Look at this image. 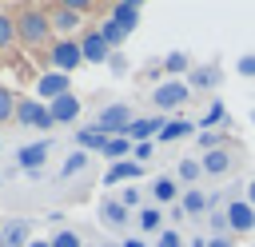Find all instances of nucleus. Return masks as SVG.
I'll return each mask as SVG.
<instances>
[{"label":"nucleus","mask_w":255,"mask_h":247,"mask_svg":"<svg viewBox=\"0 0 255 247\" xmlns=\"http://www.w3.org/2000/svg\"><path fill=\"white\" fill-rule=\"evenodd\" d=\"M191 131H199V124H191V120H167L163 131H159V143H167V139H183V135H191Z\"/></svg>","instance_id":"obj_25"},{"label":"nucleus","mask_w":255,"mask_h":247,"mask_svg":"<svg viewBox=\"0 0 255 247\" xmlns=\"http://www.w3.org/2000/svg\"><path fill=\"white\" fill-rule=\"evenodd\" d=\"M131 147H135V143H131L128 135H112L108 147H104V155H108L112 163H120V159H131Z\"/></svg>","instance_id":"obj_26"},{"label":"nucleus","mask_w":255,"mask_h":247,"mask_svg":"<svg viewBox=\"0 0 255 247\" xmlns=\"http://www.w3.org/2000/svg\"><path fill=\"white\" fill-rule=\"evenodd\" d=\"M151 199H155V207H175V203H179V179L155 175V179H151Z\"/></svg>","instance_id":"obj_12"},{"label":"nucleus","mask_w":255,"mask_h":247,"mask_svg":"<svg viewBox=\"0 0 255 247\" xmlns=\"http://www.w3.org/2000/svg\"><path fill=\"white\" fill-rule=\"evenodd\" d=\"M48 64L56 68V72H72V68H80L84 64V52H80V40H60V44H52V52H48Z\"/></svg>","instance_id":"obj_7"},{"label":"nucleus","mask_w":255,"mask_h":247,"mask_svg":"<svg viewBox=\"0 0 255 247\" xmlns=\"http://www.w3.org/2000/svg\"><path fill=\"white\" fill-rule=\"evenodd\" d=\"M207 247H235V243H231L227 235H219V239H207Z\"/></svg>","instance_id":"obj_39"},{"label":"nucleus","mask_w":255,"mask_h":247,"mask_svg":"<svg viewBox=\"0 0 255 247\" xmlns=\"http://www.w3.org/2000/svg\"><path fill=\"white\" fill-rule=\"evenodd\" d=\"M203 175H223L227 167H231V151L227 147H211V151H203Z\"/></svg>","instance_id":"obj_20"},{"label":"nucleus","mask_w":255,"mask_h":247,"mask_svg":"<svg viewBox=\"0 0 255 247\" xmlns=\"http://www.w3.org/2000/svg\"><path fill=\"white\" fill-rule=\"evenodd\" d=\"M48 112H52L56 124H76V120H80V96H76V92H72V96H60L56 104H48Z\"/></svg>","instance_id":"obj_16"},{"label":"nucleus","mask_w":255,"mask_h":247,"mask_svg":"<svg viewBox=\"0 0 255 247\" xmlns=\"http://www.w3.org/2000/svg\"><path fill=\"white\" fill-rule=\"evenodd\" d=\"M80 52H84V64H108V60L116 56L100 32H84V36H80Z\"/></svg>","instance_id":"obj_10"},{"label":"nucleus","mask_w":255,"mask_h":247,"mask_svg":"<svg viewBox=\"0 0 255 247\" xmlns=\"http://www.w3.org/2000/svg\"><path fill=\"white\" fill-rule=\"evenodd\" d=\"M179 207H183V215H203V211H211V199H207L199 187H187V191L179 195Z\"/></svg>","instance_id":"obj_23"},{"label":"nucleus","mask_w":255,"mask_h":247,"mask_svg":"<svg viewBox=\"0 0 255 247\" xmlns=\"http://www.w3.org/2000/svg\"><path fill=\"white\" fill-rule=\"evenodd\" d=\"M84 247H92V243H84Z\"/></svg>","instance_id":"obj_43"},{"label":"nucleus","mask_w":255,"mask_h":247,"mask_svg":"<svg viewBox=\"0 0 255 247\" xmlns=\"http://www.w3.org/2000/svg\"><path fill=\"white\" fill-rule=\"evenodd\" d=\"M235 68H239V76H255V52H251V56H239Z\"/></svg>","instance_id":"obj_37"},{"label":"nucleus","mask_w":255,"mask_h":247,"mask_svg":"<svg viewBox=\"0 0 255 247\" xmlns=\"http://www.w3.org/2000/svg\"><path fill=\"white\" fill-rule=\"evenodd\" d=\"M48 243H52V247H84V243H80V235H76V231H56V235H52V239H48Z\"/></svg>","instance_id":"obj_35"},{"label":"nucleus","mask_w":255,"mask_h":247,"mask_svg":"<svg viewBox=\"0 0 255 247\" xmlns=\"http://www.w3.org/2000/svg\"><path fill=\"white\" fill-rule=\"evenodd\" d=\"M16 104H20V100L12 96V88L0 84V124H4V120H16Z\"/></svg>","instance_id":"obj_30"},{"label":"nucleus","mask_w":255,"mask_h":247,"mask_svg":"<svg viewBox=\"0 0 255 247\" xmlns=\"http://www.w3.org/2000/svg\"><path fill=\"white\" fill-rule=\"evenodd\" d=\"M120 247H151V243H143V235H128Z\"/></svg>","instance_id":"obj_38"},{"label":"nucleus","mask_w":255,"mask_h":247,"mask_svg":"<svg viewBox=\"0 0 255 247\" xmlns=\"http://www.w3.org/2000/svg\"><path fill=\"white\" fill-rule=\"evenodd\" d=\"M100 36H104V40H108V48H112V52H116V48H120V44H124V40H128V32H124V28H120V24H116V20H112V16H108V20H104V24H100Z\"/></svg>","instance_id":"obj_28"},{"label":"nucleus","mask_w":255,"mask_h":247,"mask_svg":"<svg viewBox=\"0 0 255 247\" xmlns=\"http://www.w3.org/2000/svg\"><path fill=\"white\" fill-rule=\"evenodd\" d=\"M159 64H163L167 80H187V72L195 68V64H191V56H187V52H179V48H175V52H167Z\"/></svg>","instance_id":"obj_17"},{"label":"nucleus","mask_w":255,"mask_h":247,"mask_svg":"<svg viewBox=\"0 0 255 247\" xmlns=\"http://www.w3.org/2000/svg\"><path fill=\"white\" fill-rule=\"evenodd\" d=\"M108 16H112V20H116V24H120V28L128 32V36H131V32L139 28V20H143V8H139L135 0H116Z\"/></svg>","instance_id":"obj_11"},{"label":"nucleus","mask_w":255,"mask_h":247,"mask_svg":"<svg viewBox=\"0 0 255 247\" xmlns=\"http://www.w3.org/2000/svg\"><path fill=\"white\" fill-rule=\"evenodd\" d=\"M139 199H143V191H139L135 183H131V187H124V195H120V203H124L128 211H131V207H139Z\"/></svg>","instance_id":"obj_36"},{"label":"nucleus","mask_w":255,"mask_h":247,"mask_svg":"<svg viewBox=\"0 0 255 247\" xmlns=\"http://www.w3.org/2000/svg\"><path fill=\"white\" fill-rule=\"evenodd\" d=\"M128 219H131V211H128L120 199H104V203H100V223H104V227H124Z\"/></svg>","instance_id":"obj_18"},{"label":"nucleus","mask_w":255,"mask_h":247,"mask_svg":"<svg viewBox=\"0 0 255 247\" xmlns=\"http://www.w3.org/2000/svg\"><path fill=\"white\" fill-rule=\"evenodd\" d=\"M243 199H247V203H251V207H255V179H251V183H247V195H243Z\"/></svg>","instance_id":"obj_41"},{"label":"nucleus","mask_w":255,"mask_h":247,"mask_svg":"<svg viewBox=\"0 0 255 247\" xmlns=\"http://www.w3.org/2000/svg\"><path fill=\"white\" fill-rule=\"evenodd\" d=\"M223 124H227V104H223V100H211L207 112L199 116V131H215V127H223Z\"/></svg>","instance_id":"obj_22"},{"label":"nucleus","mask_w":255,"mask_h":247,"mask_svg":"<svg viewBox=\"0 0 255 247\" xmlns=\"http://www.w3.org/2000/svg\"><path fill=\"white\" fill-rule=\"evenodd\" d=\"M48 32H52V16L48 12H40V8H24V12H16V36L24 40V44H44L48 40Z\"/></svg>","instance_id":"obj_1"},{"label":"nucleus","mask_w":255,"mask_h":247,"mask_svg":"<svg viewBox=\"0 0 255 247\" xmlns=\"http://www.w3.org/2000/svg\"><path fill=\"white\" fill-rule=\"evenodd\" d=\"M88 8H92L88 0H68V4H56V8L48 12V16H52V28H60V32H76Z\"/></svg>","instance_id":"obj_6"},{"label":"nucleus","mask_w":255,"mask_h":247,"mask_svg":"<svg viewBox=\"0 0 255 247\" xmlns=\"http://www.w3.org/2000/svg\"><path fill=\"white\" fill-rule=\"evenodd\" d=\"M16 124H24V127H40V131H52V127H56L48 104H40V100H20V104H16Z\"/></svg>","instance_id":"obj_5"},{"label":"nucleus","mask_w":255,"mask_h":247,"mask_svg":"<svg viewBox=\"0 0 255 247\" xmlns=\"http://www.w3.org/2000/svg\"><path fill=\"white\" fill-rule=\"evenodd\" d=\"M135 227H139L143 235H159V231H163V211H159L155 203H151V207H139V211H135Z\"/></svg>","instance_id":"obj_21"},{"label":"nucleus","mask_w":255,"mask_h":247,"mask_svg":"<svg viewBox=\"0 0 255 247\" xmlns=\"http://www.w3.org/2000/svg\"><path fill=\"white\" fill-rule=\"evenodd\" d=\"M84 167H88V151H80V147H76V151L60 163V179H72V175H76V171H84Z\"/></svg>","instance_id":"obj_29"},{"label":"nucleus","mask_w":255,"mask_h":247,"mask_svg":"<svg viewBox=\"0 0 255 247\" xmlns=\"http://www.w3.org/2000/svg\"><path fill=\"white\" fill-rule=\"evenodd\" d=\"M76 147H80V151H100V155H104L108 135H104V131H96V127H80V131H76Z\"/></svg>","instance_id":"obj_24"},{"label":"nucleus","mask_w":255,"mask_h":247,"mask_svg":"<svg viewBox=\"0 0 255 247\" xmlns=\"http://www.w3.org/2000/svg\"><path fill=\"white\" fill-rule=\"evenodd\" d=\"M12 40H16V20L0 12V52H4V48H12Z\"/></svg>","instance_id":"obj_31"},{"label":"nucleus","mask_w":255,"mask_h":247,"mask_svg":"<svg viewBox=\"0 0 255 247\" xmlns=\"http://www.w3.org/2000/svg\"><path fill=\"white\" fill-rule=\"evenodd\" d=\"M52 147H56L52 139H36V143H24V147L16 151V163H20V167H24L28 175H36V171H40V167L48 163V155H52Z\"/></svg>","instance_id":"obj_8"},{"label":"nucleus","mask_w":255,"mask_h":247,"mask_svg":"<svg viewBox=\"0 0 255 247\" xmlns=\"http://www.w3.org/2000/svg\"><path fill=\"white\" fill-rule=\"evenodd\" d=\"M28 247H52V243H48V239H32Z\"/></svg>","instance_id":"obj_42"},{"label":"nucleus","mask_w":255,"mask_h":247,"mask_svg":"<svg viewBox=\"0 0 255 247\" xmlns=\"http://www.w3.org/2000/svg\"><path fill=\"white\" fill-rule=\"evenodd\" d=\"M155 247H187V243H183V235H179L175 227H163V231L155 235Z\"/></svg>","instance_id":"obj_33"},{"label":"nucleus","mask_w":255,"mask_h":247,"mask_svg":"<svg viewBox=\"0 0 255 247\" xmlns=\"http://www.w3.org/2000/svg\"><path fill=\"white\" fill-rule=\"evenodd\" d=\"M207 227H211V239H219L223 231H231L227 227V211H207Z\"/></svg>","instance_id":"obj_32"},{"label":"nucleus","mask_w":255,"mask_h":247,"mask_svg":"<svg viewBox=\"0 0 255 247\" xmlns=\"http://www.w3.org/2000/svg\"><path fill=\"white\" fill-rule=\"evenodd\" d=\"M143 175V163H135V159H120V163H112L108 171H104V183L112 187V183H131V179H139Z\"/></svg>","instance_id":"obj_14"},{"label":"nucleus","mask_w":255,"mask_h":247,"mask_svg":"<svg viewBox=\"0 0 255 247\" xmlns=\"http://www.w3.org/2000/svg\"><path fill=\"white\" fill-rule=\"evenodd\" d=\"M223 211H227V227H231L235 235H251V231H255V207H251L247 199H231Z\"/></svg>","instance_id":"obj_9"},{"label":"nucleus","mask_w":255,"mask_h":247,"mask_svg":"<svg viewBox=\"0 0 255 247\" xmlns=\"http://www.w3.org/2000/svg\"><path fill=\"white\" fill-rule=\"evenodd\" d=\"M163 116H143V120H135L131 127H128V139H135V143H143V139H159V131H163Z\"/></svg>","instance_id":"obj_13"},{"label":"nucleus","mask_w":255,"mask_h":247,"mask_svg":"<svg viewBox=\"0 0 255 247\" xmlns=\"http://www.w3.org/2000/svg\"><path fill=\"white\" fill-rule=\"evenodd\" d=\"M175 175H179V183H191V187H195V183L203 179V163H199V159H179V163H175Z\"/></svg>","instance_id":"obj_27"},{"label":"nucleus","mask_w":255,"mask_h":247,"mask_svg":"<svg viewBox=\"0 0 255 247\" xmlns=\"http://www.w3.org/2000/svg\"><path fill=\"white\" fill-rule=\"evenodd\" d=\"M187 247H207V235H195V239H187Z\"/></svg>","instance_id":"obj_40"},{"label":"nucleus","mask_w":255,"mask_h":247,"mask_svg":"<svg viewBox=\"0 0 255 247\" xmlns=\"http://www.w3.org/2000/svg\"><path fill=\"white\" fill-rule=\"evenodd\" d=\"M151 155H155V139H143V143L131 147V159H135V163H147Z\"/></svg>","instance_id":"obj_34"},{"label":"nucleus","mask_w":255,"mask_h":247,"mask_svg":"<svg viewBox=\"0 0 255 247\" xmlns=\"http://www.w3.org/2000/svg\"><path fill=\"white\" fill-rule=\"evenodd\" d=\"M36 100L40 104H56L60 96H72V76H64V72H56V68H48V72H40L36 76Z\"/></svg>","instance_id":"obj_2"},{"label":"nucleus","mask_w":255,"mask_h":247,"mask_svg":"<svg viewBox=\"0 0 255 247\" xmlns=\"http://www.w3.org/2000/svg\"><path fill=\"white\" fill-rule=\"evenodd\" d=\"M187 84L199 88V92H207V88L219 84V68H215V64H195V68L187 72Z\"/></svg>","instance_id":"obj_19"},{"label":"nucleus","mask_w":255,"mask_h":247,"mask_svg":"<svg viewBox=\"0 0 255 247\" xmlns=\"http://www.w3.org/2000/svg\"><path fill=\"white\" fill-rule=\"evenodd\" d=\"M187 96H191V84H187V80H163V84H155L151 104H155L159 112H175V108L187 104Z\"/></svg>","instance_id":"obj_4"},{"label":"nucleus","mask_w":255,"mask_h":247,"mask_svg":"<svg viewBox=\"0 0 255 247\" xmlns=\"http://www.w3.org/2000/svg\"><path fill=\"white\" fill-rule=\"evenodd\" d=\"M131 124H135V116H131V108H128V104H108L92 127H96V131H104V135L112 139V135H128V127H131Z\"/></svg>","instance_id":"obj_3"},{"label":"nucleus","mask_w":255,"mask_h":247,"mask_svg":"<svg viewBox=\"0 0 255 247\" xmlns=\"http://www.w3.org/2000/svg\"><path fill=\"white\" fill-rule=\"evenodd\" d=\"M32 235H28V223L24 219H8L0 223V247H28Z\"/></svg>","instance_id":"obj_15"}]
</instances>
